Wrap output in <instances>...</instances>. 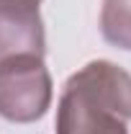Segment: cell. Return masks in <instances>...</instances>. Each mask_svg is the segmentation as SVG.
I'll return each instance as SVG.
<instances>
[{
    "mask_svg": "<svg viewBox=\"0 0 131 134\" xmlns=\"http://www.w3.org/2000/svg\"><path fill=\"white\" fill-rule=\"evenodd\" d=\"M131 75L113 62H90L67 80L57 134H129Z\"/></svg>",
    "mask_w": 131,
    "mask_h": 134,
    "instance_id": "6da1fadb",
    "label": "cell"
},
{
    "mask_svg": "<svg viewBox=\"0 0 131 134\" xmlns=\"http://www.w3.org/2000/svg\"><path fill=\"white\" fill-rule=\"evenodd\" d=\"M51 103V77L41 57L21 54L0 62V116L28 124L46 114Z\"/></svg>",
    "mask_w": 131,
    "mask_h": 134,
    "instance_id": "7a4b0ae2",
    "label": "cell"
},
{
    "mask_svg": "<svg viewBox=\"0 0 131 134\" xmlns=\"http://www.w3.org/2000/svg\"><path fill=\"white\" fill-rule=\"evenodd\" d=\"M41 0H0V62L21 54H44Z\"/></svg>",
    "mask_w": 131,
    "mask_h": 134,
    "instance_id": "3957f363",
    "label": "cell"
},
{
    "mask_svg": "<svg viewBox=\"0 0 131 134\" xmlns=\"http://www.w3.org/2000/svg\"><path fill=\"white\" fill-rule=\"evenodd\" d=\"M100 31L108 44L131 49V0H103Z\"/></svg>",
    "mask_w": 131,
    "mask_h": 134,
    "instance_id": "277c9868",
    "label": "cell"
}]
</instances>
